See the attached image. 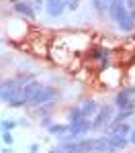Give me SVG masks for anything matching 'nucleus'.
<instances>
[{
	"label": "nucleus",
	"mask_w": 135,
	"mask_h": 153,
	"mask_svg": "<svg viewBox=\"0 0 135 153\" xmlns=\"http://www.w3.org/2000/svg\"><path fill=\"white\" fill-rule=\"evenodd\" d=\"M29 82H31L29 78H14V80H4V82H0V100L6 102L8 106H12V108L27 106L21 90H23V86H27Z\"/></svg>",
	"instance_id": "obj_1"
},
{
	"label": "nucleus",
	"mask_w": 135,
	"mask_h": 153,
	"mask_svg": "<svg viewBox=\"0 0 135 153\" xmlns=\"http://www.w3.org/2000/svg\"><path fill=\"white\" fill-rule=\"evenodd\" d=\"M90 129H92V120H90V118H82V120L70 123V125H68V133H66L61 139H63V141H78V139H82Z\"/></svg>",
	"instance_id": "obj_2"
},
{
	"label": "nucleus",
	"mask_w": 135,
	"mask_h": 153,
	"mask_svg": "<svg viewBox=\"0 0 135 153\" xmlns=\"http://www.w3.org/2000/svg\"><path fill=\"white\" fill-rule=\"evenodd\" d=\"M55 94H57V92H55V88H51V86H47V84H41V86H39V90L29 98L27 106H43V104H49V102L55 98Z\"/></svg>",
	"instance_id": "obj_3"
},
{
	"label": "nucleus",
	"mask_w": 135,
	"mask_h": 153,
	"mask_svg": "<svg viewBox=\"0 0 135 153\" xmlns=\"http://www.w3.org/2000/svg\"><path fill=\"white\" fill-rule=\"evenodd\" d=\"M115 118V112H113V106L104 104L98 108V112L92 118V131H100V129H107Z\"/></svg>",
	"instance_id": "obj_4"
},
{
	"label": "nucleus",
	"mask_w": 135,
	"mask_h": 153,
	"mask_svg": "<svg viewBox=\"0 0 135 153\" xmlns=\"http://www.w3.org/2000/svg\"><path fill=\"white\" fill-rule=\"evenodd\" d=\"M115 151L113 145H110V139L104 135V137H96V139H88V153H110Z\"/></svg>",
	"instance_id": "obj_5"
},
{
	"label": "nucleus",
	"mask_w": 135,
	"mask_h": 153,
	"mask_svg": "<svg viewBox=\"0 0 135 153\" xmlns=\"http://www.w3.org/2000/svg\"><path fill=\"white\" fill-rule=\"evenodd\" d=\"M12 10L19 16H25V19H35L37 16V10L31 0H14L12 2Z\"/></svg>",
	"instance_id": "obj_6"
},
{
	"label": "nucleus",
	"mask_w": 135,
	"mask_h": 153,
	"mask_svg": "<svg viewBox=\"0 0 135 153\" xmlns=\"http://www.w3.org/2000/svg\"><path fill=\"white\" fill-rule=\"evenodd\" d=\"M117 27H119L121 33H131V31L135 29V19L131 16L129 8H125V10L121 12V16L117 19Z\"/></svg>",
	"instance_id": "obj_7"
},
{
	"label": "nucleus",
	"mask_w": 135,
	"mask_h": 153,
	"mask_svg": "<svg viewBox=\"0 0 135 153\" xmlns=\"http://www.w3.org/2000/svg\"><path fill=\"white\" fill-rule=\"evenodd\" d=\"M66 8H68V0H45V10L49 16H61Z\"/></svg>",
	"instance_id": "obj_8"
},
{
	"label": "nucleus",
	"mask_w": 135,
	"mask_h": 153,
	"mask_svg": "<svg viewBox=\"0 0 135 153\" xmlns=\"http://www.w3.org/2000/svg\"><path fill=\"white\" fill-rule=\"evenodd\" d=\"M98 102L94 100V98H86L84 102L80 104V110H82V114H84V118H90V117H94L98 112Z\"/></svg>",
	"instance_id": "obj_9"
},
{
	"label": "nucleus",
	"mask_w": 135,
	"mask_h": 153,
	"mask_svg": "<svg viewBox=\"0 0 135 153\" xmlns=\"http://www.w3.org/2000/svg\"><path fill=\"white\" fill-rule=\"evenodd\" d=\"M39 86L41 84L37 82V80H31V82L27 84V86H23V90H21V94H23V98H25V102H29V98L35 94L37 90H39Z\"/></svg>",
	"instance_id": "obj_10"
},
{
	"label": "nucleus",
	"mask_w": 135,
	"mask_h": 153,
	"mask_svg": "<svg viewBox=\"0 0 135 153\" xmlns=\"http://www.w3.org/2000/svg\"><path fill=\"white\" fill-rule=\"evenodd\" d=\"M68 133V125H51L49 127V135H53V137H63Z\"/></svg>",
	"instance_id": "obj_11"
},
{
	"label": "nucleus",
	"mask_w": 135,
	"mask_h": 153,
	"mask_svg": "<svg viewBox=\"0 0 135 153\" xmlns=\"http://www.w3.org/2000/svg\"><path fill=\"white\" fill-rule=\"evenodd\" d=\"M68 118H70V123H76V120H82V118H84V114H82L80 106H74L72 110H70V114H68Z\"/></svg>",
	"instance_id": "obj_12"
},
{
	"label": "nucleus",
	"mask_w": 135,
	"mask_h": 153,
	"mask_svg": "<svg viewBox=\"0 0 135 153\" xmlns=\"http://www.w3.org/2000/svg\"><path fill=\"white\" fill-rule=\"evenodd\" d=\"M16 125H19V120H14V118H6V120H2V123H0L2 131H12Z\"/></svg>",
	"instance_id": "obj_13"
},
{
	"label": "nucleus",
	"mask_w": 135,
	"mask_h": 153,
	"mask_svg": "<svg viewBox=\"0 0 135 153\" xmlns=\"http://www.w3.org/2000/svg\"><path fill=\"white\" fill-rule=\"evenodd\" d=\"M2 141L6 143V145H10V147H12V143H14V137H12L10 131H2Z\"/></svg>",
	"instance_id": "obj_14"
},
{
	"label": "nucleus",
	"mask_w": 135,
	"mask_h": 153,
	"mask_svg": "<svg viewBox=\"0 0 135 153\" xmlns=\"http://www.w3.org/2000/svg\"><path fill=\"white\" fill-rule=\"evenodd\" d=\"M78 6H80V0H68V8L70 10H76Z\"/></svg>",
	"instance_id": "obj_15"
},
{
	"label": "nucleus",
	"mask_w": 135,
	"mask_h": 153,
	"mask_svg": "<svg viewBox=\"0 0 135 153\" xmlns=\"http://www.w3.org/2000/svg\"><path fill=\"white\" fill-rule=\"evenodd\" d=\"M29 153H39V145H37V143H33V145L29 147Z\"/></svg>",
	"instance_id": "obj_16"
},
{
	"label": "nucleus",
	"mask_w": 135,
	"mask_h": 153,
	"mask_svg": "<svg viewBox=\"0 0 135 153\" xmlns=\"http://www.w3.org/2000/svg\"><path fill=\"white\" fill-rule=\"evenodd\" d=\"M33 6H35V10L41 8V6H43V0H33Z\"/></svg>",
	"instance_id": "obj_17"
},
{
	"label": "nucleus",
	"mask_w": 135,
	"mask_h": 153,
	"mask_svg": "<svg viewBox=\"0 0 135 153\" xmlns=\"http://www.w3.org/2000/svg\"><path fill=\"white\" fill-rule=\"evenodd\" d=\"M2 153H14V151H12V147L8 145V147H4V149H2Z\"/></svg>",
	"instance_id": "obj_18"
},
{
	"label": "nucleus",
	"mask_w": 135,
	"mask_h": 153,
	"mask_svg": "<svg viewBox=\"0 0 135 153\" xmlns=\"http://www.w3.org/2000/svg\"><path fill=\"white\" fill-rule=\"evenodd\" d=\"M129 141H131V143H133V145H135V129L131 131V137H129Z\"/></svg>",
	"instance_id": "obj_19"
},
{
	"label": "nucleus",
	"mask_w": 135,
	"mask_h": 153,
	"mask_svg": "<svg viewBox=\"0 0 135 153\" xmlns=\"http://www.w3.org/2000/svg\"><path fill=\"white\" fill-rule=\"evenodd\" d=\"M129 12H131V16L135 19V8H129Z\"/></svg>",
	"instance_id": "obj_20"
},
{
	"label": "nucleus",
	"mask_w": 135,
	"mask_h": 153,
	"mask_svg": "<svg viewBox=\"0 0 135 153\" xmlns=\"http://www.w3.org/2000/svg\"><path fill=\"white\" fill-rule=\"evenodd\" d=\"M0 133H2V127H0Z\"/></svg>",
	"instance_id": "obj_21"
},
{
	"label": "nucleus",
	"mask_w": 135,
	"mask_h": 153,
	"mask_svg": "<svg viewBox=\"0 0 135 153\" xmlns=\"http://www.w3.org/2000/svg\"><path fill=\"white\" fill-rule=\"evenodd\" d=\"M0 153H2V149H0Z\"/></svg>",
	"instance_id": "obj_22"
}]
</instances>
